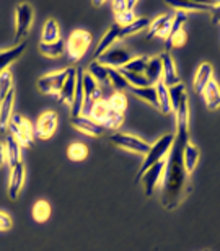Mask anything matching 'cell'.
Returning a JSON list of instances; mask_svg holds the SVG:
<instances>
[{"label":"cell","mask_w":220,"mask_h":251,"mask_svg":"<svg viewBox=\"0 0 220 251\" xmlns=\"http://www.w3.org/2000/svg\"><path fill=\"white\" fill-rule=\"evenodd\" d=\"M189 142V129H176L174 142L170 150V155L165 162V172H163V194H162V204L167 210L176 209L179 202L184 198L186 191L188 176L189 173L184 168L183 162V150Z\"/></svg>","instance_id":"obj_1"},{"label":"cell","mask_w":220,"mask_h":251,"mask_svg":"<svg viewBox=\"0 0 220 251\" xmlns=\"http://www.w3.org/2000/svg\"><path fill=\"white\" fill-rule=\"evenodd\" d=\"M173 142H174V135L173 134H165L153 145H150V150L146 153V158H144L141 168H139V172H137L136 181H141L142 175L146 173L150 167H153V165H157L158 162H162L165 155L171 150Z\"/></svg>","instance_id":"obj_2"},{"label":"cell","mask_w":220,"mask_h":251,"mask_svg":"<svg viewBox=\"0 0 220 251\" xmlns=\"http://www.w3.org/2000/svg\"><path fill=\"white\" fill-rule=\"evenodd\" d=\"M92 43V33L87 29H75L66 43V56L71 62H78L88 51Z\"/></svg>","instance_id":"obj_3"},{"label":"cell","mask_w":220,"mask_h":251,"mask_svg":"<svg viewBox=\"0 0 220 251\" xmlns=\"http://www.w3.org/2000/svg\"><path fill=\"white\" fill-rule=\"evenodd\" d=\"M33 20H34V10L31 5L28 2L18 3L17 10H15V38H17V41L22 43L28 36Z\"/></svg>","instance_id":"obj_4"},{"label":"cell","mask_w":220,"mask_h":251,"mask_svg":"<svg viewBox=\"0 0 220 251\" xmlns=\"http://www.w3.org/2000/svg\"><path fill=\"white\" fill-rule=\"evenodd\" d=\"M8 129L12 130V135L17 139V142L22 145V147H33L34 127L23 116H20V114H13Z\"/></svg>","instance_id":"obj_5"},{"label":"cell","mask_w":220,"mask_h":251,"mask_svg":"<svg viewBox=\"0 0 220 251\" xmlns=\"http://www.w3.org/2000/svg\"><path fill=\"white\" fill-rule=\"evenodd\" d=\"M103 100V90L92 78V75L85 72L83 74V108H82V116H90L93 104Z\"/></svg>","instance_id":"obj_6"},{"label":"cell","mask_w":220,"mask_h":251,"mask_svg":"<svg viewBox=\"0 0 220 251\" xmlns=\"http://www.w3.org/2000/svg\"><path fill=\"white\" fill-rule=\"evenodd\" d=\"M109 140L119 149H124L127 152H134V153H142L146 155L150 150V144L146 140L136 137V135L131 134H122V132H114Z\"/></svg>","instance_id":"obj_7"},{"label":"cell","mask_w":220,"mask_h":251,"mask_svg":"<svg viewBox=\"0 0 220 251\" xmlns=\"http://www.w3.org/2000/svg\"><path fill=\"white\" fill-rule=\"evenodd\" d=\"M131 59H132V56H131V52H129L127 49L113 46L111 49H108L103 56H99L97 61L101 65H104L106 69L119 70V69H122L129 61H131Z\"/></svg>","instance_id":"obj_8"},{"label":"cell","mask_w":220,"mask_h":251,"mask_svg":"<svg viewBox=\"0 0 220 251\" xmlns=\"http://www.w3.org/2000/svg\"><path fill=\"white\" fill-rule=\"evenodd\" d=\"M66 78H67V69L48 74L39 78L38 88H39V92L44 95H59L62 90L64 82H66Z\"/></svg>","instance_id":"obj_9"},{"label":"cell","mask_w":220,"mask_h":251,"mask_svg":"<svg viewBox=\"0 0 220 251\" xmlns=\"http://www.w3.org/2000/svg\"><path fill=\"white\" fill-rule=\"evenodd\" d=\"M59 126V118L54 111H44L39 116L36 126H34V137L38 139H51L57 130Z\"/></svg>","instance_id":"obj_10"},{"label":"cell","mask_w":220,"mask_h":251,"mask_svg":"<svg viewBox=\"0 0 220 251\" xmlns=\"http://www.w3.org/2000/svg\"><path fill=\"white\" fill-rule=\"evenodd\" d=\"M163 172H165V160L158 162L157 165L150 167L146 173L142 175V184H144V191H146V196H153V193L157 191V186L160 181L163 179Z\"/></svg>","instance_id":"obj_11"},{"label":"cell","mask_w":220,"mask_h":251,"mask_svg":"<svg viewBox=\"0 0 220 251\" xmlns=\"http://www.w3.org/2000/svg\"><path fill=\"white\" fill-rule=\"evenodd\" d=\"M160 61H162V82L167 85V87H174V85L181 83V78H179V74H178V69H176V64H174V59L171 57V54L163 51L160 54Z\"/></svg>","instance_id":"obj_12"},{"label":"cell","mask_w":220,"mask_h":251,"mask_svg":"<svg viewBox=\"0 0 220 251\" xmlns=\"http://www.w3.org/2000/svg\"><path fill=\"white\" fill-rule=\"evenodd\" d=\"M71 124L73 129L78 130V132L92 135V137H101V135H104V130H106L101 124L95 123L92 118L82 116V114L77 118H71Z\"/></svg>","instance_id":"obj_13"},{"label":"cell","mask_w":220,"mask_h":251,"mask_svg":"<svg viewBox=\"0 0 220 251\" xmlns=\"http://www.w3.org/2000/svg\"><path fill=\"white\" fill-rule=\"evenodd\" d=\"M75 88H77V69L75 67H69L67 69V78L62 85L61 93L57 95L59 101L64 104H69L72 106L73 104V98H75Z\"/></svg>","instance_id":"obj_14"},{"label":"cell","mask_w":220,"mask_h":251,"mask_svg":"<svg viewBox=\"0 0 220 251\" xmlns=\"http://www.w3.org/2000/svg\"><path fill=\"white\" fill-rule=\"evenodd\" d=\"M171 22H173V17L170 13L160 15V17L155 18L153 22H150L147 38L152 39L155 36H158V38L167 39L170 34V29H171Z\"/></svg>","instance_id":"obj_15"},{"label":"cell","mask_w":220,"mask_h":251,"mask_svg":"<svg viewBox=\"0 0 220 251\" xmlns=\"http://www.w3.org/2000/svg\"><path fill=\"white\" fill-rule=\"evenodd\" d=\"M212 80H214V67H212V64L202 62L197 67L196 75H194V80H193L194 92H196L197 95H202L204 88H206L207 85L212 82Z\"/></svg>","instance_id":"obj_16"},{"label":"cell","mask_w":220,"mask_h":251,"mask_svg":"<svg viewBox=\"0 0 220 251\" xmlns=\"http://www.w3.org/2000/svg\"><path fill=\"white\" fill-rule=\"evenodd\" d=\"M24 184V165L23 162L15 165L10 172V179H8V198L10 199H17L20 191L23 189Z\"/></svg>","instance_id":"obj_17"},{"label":"cell","mask_w":220,"mask_h":251,"mask_svg":"<svg viewBox=\"0 0 220 251\" xmlns=\"http://www.w3.org/2000/svg\"><path fill=\"white\" fill-rule=\"evenodd\" d=\"M119 31H121V26H118V25L114 23L113 26L103 34V38L99 39V43L97 44V49H95V52H93V61H97V59L99 56H103L108 49L113 48V44L119 39Z\"/></svg>","instance_id":"obj_18"},{"label":"cell","mask_w":220,"mask_h":251,"mask_svg":"<svg viewBox=\"0 0 220 251\" xmlns=\"http://www.w3.org/2000/svg\"><path fill=\"white\" fill-rule=\"evenodd\" d=\"M13 101L15 92H10L2 101H0V132H5L8 129L10 121L13 116Z\"/></svg>","instance_id":"obj_19"},{"label":"cell","mask_w":220,"mask_h":251,"mask_svg":"<svg viewBox=\"0 0 220 251\" xmlns=\"http://www.w3.org/2000/svg\"><path fill=\"white\" fill-rule=\"evenodd\" d=\"M24 49H26V43L22 41V43H18L17 46L7 49V51H0V72H3V70H8L10 65L22 57V54L24 52Z\"/></svg>","instance_id":"obj_20"},{"label":"cell","mask_w":220,"mask_h":251,"mask_svg":"<svg viewBox=\"0 0 220 251\" xmlns=\"http://www.w3.org/2000/svg\"><path fill=\"white\" fill-rule=\"evenodd\" d=\"M202 97H204V101H206V106L209 111H217L220 108V85L216 80H212V82L204 88Z\"/></svg>","instance_id":"obj_21"},{"label":"cell","mask_w":220,"mask_h":251,"mask_svg":"<svg viewBox=\"0 0 220 251\" xmlns=\"http://www.w3.org/2000/svg\"><path fill=\"white\" fill-rule=\"evenodd\" d=\"M5 153H7V162L10 168L15 165L22 163V145L17 142V139L12 134L7 135V142H5Z\"/></svg>","instance_id":"obj_22"},{"label":"cell","mask_w":220,"mask_h":251,"mask_svg":"<svg viewBox=\"0 0 220 251\" xmlns=\"http://www.w3.org/2000/svg\"><path fill=\"white\" fill-rule=\"evenodd\" d=\"M162 61H160L158 56L155 57H148V62H147V69L146 72H144V77L147 78V82L152 85V87H155L160 80H162Z\"/></svg>","instance_id":"obj_23"},{"label":"cell","mask_w":220,"mask_h":251,"mask_svg":"<svg viewBox=\"0 0 220 251\" xmlns=\"http://www.w3.org/2000/svg\"><path fill=\"white\" fill-rule=\"evenodd\" d=\"M57 41H61V26H59V23L54 18H49L43 26L41 43L51 44Z\"/></svg>","instance_id":"obj_24"},{"label":"cell","mask_w":220,"mask_h":251,"mask_svg":"<svg viewBox=\"0 0 220 251\" xmlns=\"http://www.w3.org/2000/svg\"><path fill=\"white\" fill-rule=\"evenodd\" d=\"M171 8H174L176 12H211L212 7L211 3L206 2H167Z\"/></svg>","instance_id":"obj_25"},{"label":"cell","mask_w":220,"mask_h":251,"mask_svg":"<svg viewBox=\"0 0 220 251\" xmlns=\"http://www.w3.org/2000/svg\"><path fill=\"white\" fill-rule=\"evenodd\" d=\"M183 162L188 173H193L199 165V149L194 144L188 142L183 150Z\"/></svg>","instance_id":"obj_26"},{"label":"cell","mask_w":220,"mask_h":251,"mask_svg":"<svg viewBox=\"0 0 220 251\" xmlns=\"http://www.w3.org/2000/svg\"><path fill=\"white\" fill-rule=\"evenodd\" d=\"M157 88V100H158V109L162 111L163 114H170L173 113V108H171V100H170V92H168V87L165 85L162 80L155 85Z\"/></svg>","instance_id":"obj_27"},{"label":"cell","mask_w":220,"mask_h":251,"mask_svg":"<svg viewBox=\"0 0 220 251\" xmlns=\"http://www.w3.org/2000/svg\"><path fill=\"white\" fill-rule=\"evenodd\" d=\"M39 52H41L44 57L57 59V57H61L66 54V43H64L62 39L57 43H51V44L39 43Z\"/></svg>","instance_id":"obj_28"},{"label":"cell","mask_w":220,"mask_h":251,"mask_svg":"<svg viewBox=\"0 0 220 251\" xmlns=\"http://www.w3.org/2000/svg\"><path fill=\"white\" fill-rule=\"evenodd\" d=\"M148 26H150V20L148 18H136L131 25L121 28V31H119V39L127 38V36H134V34L141 33L142 29H146Z\"/></svg>","instance_id":"obj_29"},{"label":"cell","mask_w":220,"mask_h":251,"mask_svg":"<svg viewBox=\"0 0 220 251\" xmlns=\"http://www.w3.org/2000/svg\"><path fill=\"white\" fill-rule=\"evenodd\" d=\"M131 93L136 95L139 100L148 103L150 106L158 109V100H157V88L155 87H144V88H131Z\"/></svg>","instance_id":"obj_30"},{"label":"cell","mask_w":220,"mask_h":251,"mask_svg":"<svg viewBox=\"0 0 220 251\" xmlns=\"http://www.w3.org/2000/svg\"><path fill=\"white\" fill-rule=\"evenodd\" d=\"M51 217V205H49L48 201H38L33 205V219L36 220L38 224H44L46 220Z\"/></svg>","instance_id":"obj_31"},{"label":"cell","mask_w":220,"mask_h":251,"mask_svg":"<svg viewBox=\"0 0 220 251\" xmlns=\"http://www.w3.org/2000/svg\"><path fill=\"white\" fill-rule=\"evenodd\" d=\"M176 129H189V104H188V97L179 103L176 108Z\"/></svg>","instance_id":"obj_32"},{"label":"cell","mask_w":220,"mask_h":251,"mask_svg":"<svg viewBox=\"0 0 220 251\" xmlns=\"http://www.w3.org/2000/svg\"><path fill=\"white\" fill-rule=\"evenodd\" d=\"M147 62H148V57L146 56H137V57H132L122 69L119 70H124V72H131V74H139V75H144L147 69Z\"/></svg>","instance_id":"obj_33"},{"label":"cell","mask_w":220,"mask_h":251,"mask_svg":"<svg viewBox=\"0 0 220 251\" xmlns=\"http://www.w3.org/2000/svg\"><path fill=\"white\" fill-rule=\"evenodd\" d=\"M67 157L72 162H83L88 157V147L82 142H72L67 147Z\"/></svg>","instance_id":"obj_34"},{"label":"cell","mask_w":220,"mask_h":251,"mask_svg":"<svg viewBox=\"0 0 220 251\" xmlns=\"http://www.w3.org/2000/svg\"><path fill=\"white\" fill-rule=\"evenodd\" d=\"M92 75V78L95 80L97 83H108V69L101 65L98 61H92L88 65V72Z\"/></svg>","instance_id":"obj_35"},{"label":"cell","mask_w":220,"mask_h":251,"mask_svg":"<svg viewBox=\"0 0 220 251\" xmlns=\"http://www.w3.org/2000/svg\"><path fill=\"white\" fill-rule=\"evenodd\" d=\"M108 113H109V104H108V101H106V100H99V101H97V103L93 104L92 113H90L88 118H92L95 123L103 124L104 118L108 116Z\"/></svg>","instance_id":"obj_36"},{"label":"cell","mask_w":220,"mask_h":251,"mask_svg":"<svg viewBox=\"0 0 220 251\" xmlns=\"http://www.w3.org/2000/svg\"><path fill=\"white\" fill-rule=\"evenodd\" d=\"M106 101H108L109 108H111L113 111H118V113H121V114L126 113V109H127V98H126V95H124L122 92H114L111 97L106 100Z\"/></svg>","instance_id":"obj_37"},{"label":"cell","mask_w":220,"mask_h":251,"mask_svg":"<svg viewBox=\"0 0 220 251\" xmlns=\"http://www.w3.org/2000/svg\"><path fill=\"white\" fill-rule=\"evenodd\" d=\"M168 92H170V100H171V108H173V113H174L176 111V108L179 106V103L188 97L186 87H184V83L181 82V83L174 85V87H170Z\"/></svg>","instance_id":"obj_38"},{"label":"cell","mask_w":220,"mask_h":251,"mask_svg":"<svg viewBox=\"0 0 220 251\" xmlns=\"http://www.w3.org/2000/svg\"><path fill=\"white\" fill-rule=\"evenodd\" d=\"M108 83L116 90V92H122L129 87L126 78L122 77V74L116 69H108Z\"/></svg>","instance_id":"obj_39"},{"label":"cell","mask_w":220,"mask_h":251,"mask_svg":"<svg viewBox=\"0 0 220 251\" xmlns=\"http://www.w3.org/2000/svg\"><path fill=\"white\" fill-rule=\"evenodd\" d=\"M10 92H13V77L10 70H3V72H0V101Z\"/></svg>","instance_id":"obj_40"},{"label":"cell","mask_w":220,"mask_h":251,"mask_svg":"<svg viewBox=\"0 0 220 251\" xmlns=\"http://www.w3.org/2000/svg\"><path fill=\"white\" fill-rule=\"evenodd\" d=\"M124 123V114L121 113H118V111H113L111 108H109V113H108V116L104 118V121H103V127L104 129H119L122 126Z\"/></svg>","instance_id":"obj_41"},{"label":"cell","mask_w":220,"mask_h":251,"mask_svg":"<svg viewBox=\"0 0 220 251\" xmlns=\"http://www.w3.org/2000/svg\"><path fill=\"white\" fill-rule=\"evenodd\" d=\"M186 41H188V34H186V31H184V29H181V31L171 34V36H168L167 39H165V43H167V52L170 51V49L183 48L184 44H186Z\"/></svg>","instance_id":"obj_42"},{"label":"cell","mask_w":220,"mask_h":251,"mask_svg":"<svg viewBox=\"0 0 220 251\" xmlns=\"http://www.w3.org/2000/svg\"><path fill=\"white\" fill-rule=\"evenodd\" d=\"M114 20H116V25L118 26H127L131 25L136 17H134V10H124L121 13H114Z\"/></svg>","instance_id":"obj_43"},{"label":"cell","mask_w":220,"mask_h":251,"mask_svg":"<svg viewBox=\"0 0 220 251\" xmlns=\"http://www.w3.org/2000/svg\"><path fill=\"white\" fill-rule=\"evenodd\" d=\"M136 5H137L136 0H132V2H122V0L111 2V7L114 10V13H121V12H124V10H134Z\"/></svg>","instance_id":"obj_44"},{"label":"cell","mask_w":220,"mask_h":251,"mask_svg":"<svg viewBox=\"0 0 220 251\" xmlns=\"http://www.w3.org/2000/svg\"><path fill=\"white\" fill-rule=\"evenodd\" d=\"M12 225H13L12 217L0 210V232H8V230L12 228Z\"/></svg>","instance_id":"obj_45"},{"label":"cell","mask_w":220,"mask_h":251,"mask_svg":"<svg viewBox=\"0 0 220 251\" xmlns=\"http://www.w3.org/2000/svg\"><path fill=\"white\" fill-rule=\"evenodd\" d=\"M211 13H212V22L220 25V2H211Z\"/></svg>","instance_id":"obj_46"},{"label":"cell","mask_w":220,"mask_h":251,"mask_svg":"<svg viewBox=\"0 0 220 251\" xmlns=\"http://www.w3.org/2000/svg\"><path fill=\"white\" fill-rule=\"evenodd\" d=\"M7 162V153H5V144L0 142V167Z\"/></svg>","instance_id":"obj_47"},{"label":"cell","mask_w":220,"mask_h":251,"mask_svg":"<svg viewBox=\"0 0 220 251\" xmlns=\"http://www.w3.org/2000/svg\"><path fill=\"white\" fill-rule=\"evenodd\" d=\"M95 7H103V5H106V2H93Z\"/></svg>","instance_id":"obj_48"},{"label":"cell","mask_w":220,"mask_h":251,"mask_svg":"<svg viewBox=\"0 0 220 251\" xmlns=\"http://www.w3.org/2000/svg\"><path fill=\"white\" fill-rule=\"evenodd\" d=\"M206 251H209V250H206Z\"/></svg>","instance_id":"obj_49"}]
</instances>
